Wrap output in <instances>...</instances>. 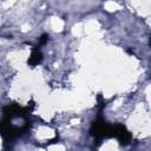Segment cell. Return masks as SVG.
<instances>
[{
  "mask_svg": "<svg viewBox=\"0 0 151 151\" xmlns=\"http://www.w3.org/2000/svg\"><path fill=\"white\" fill-rule=\"evenodd\" d=\"M41 59H42V55H41L40 51L37 50V48H34V50L32 51V53H31V57H29V59H28V63L34 66V65H38V64L41 61Z\"/></svg>",
  "mask_w": 151,
  "mask_h": 151,
  "instance_id": "1",
  "label": "cell"
},
{
  "mask_svg": "<svg viewBox=\"0 0 151 151\" xmlns=\"http://www.w3.org/2000/svg\"><path fill=\"white\" fill-rule=\"evenodd\" d=\"M47 38H48L47 34H42L41 38H40V42H41V44H45V42L47 41Z\"/></svg>",
  "mask_w": 151,
  "mask_h": 151,
  "instance_id": "2",
  "label": "cell"
}]
</instances>
